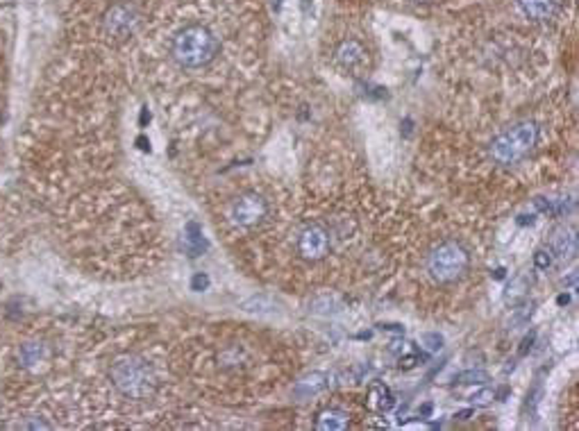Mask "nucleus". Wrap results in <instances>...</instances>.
Segmentation results:
<instances>
[{"instance_id":"obj_8","label":"nucleus","mask_w":579,"mask_h":431,"mask_svg":"<svg viewBox=\"0 0 579 431\" xmlns=\"http://www.w3.org/2000/svg\"><path fill=\"white\" fill-rule=\"evenodd\" d=\"M336 59L343 68H359L366 62V50L359 41H343L339 48H336Z\"/></svg>"},{"instance_id":"obj_1","label":"nucleus","mask_w":579,"mask_h":431,"mask_svg":"<svg viewBox=\"0 0 579 431\" xmlns=\"http://www.w3.org/2000/svg\"><path fill=\"white\" fill-rule=\"evenodd\" d=\"M221 50L219 39L205 25H187L170 41L173 59L184 68H203L214 62Z\"/></svg>"},{"instance_id":"obj_6","label":"nucleus","mask_w":579,"mask_h":431,"mask_svg":"<svg viewBox=\"0 0 579 431\" xmlns=\"http://www.w3.org/2000/svg\"><path fill=\"white\" fill-rule=\"evenodd\" d=\"M298 252L307 261H321L330 252V234L323 225H309L298 238Z\"/></svg>"},{"instance_id":"obj_11","label":"nucleus","mask_w":579,"mask_h":431,"mask_svg":"<svg viewBox=\"0 0 579 431\" xmlns=\"http://www.w3.org/2000/svg\"><path fill=\"white\" fill-rule=\"evenodd\" d=\"M393 395L388 391V386L384 384H373L368 388V409H373L377 413H386L393 409Z\"/></svg>"},{"instance_id":"obj_10","label":"nucleus","mask_w":579,"mask_h":431,"mask_svg":"<svg viewBox=\"0 0 579 431\" xmlns=\"http://www.w3.org/2000/svg\"><path fill=\"white\" fill-rule=\"evenodd\" d=\"M518 7L532 21H548L555 16V0H518Z\"/></svg>"},{"instance_id":"obj_2","label":"nucleus","mask_w":579,"mask_h":431,"mask_svg":"<svg viewBox=\"0 0 579 431\" xmlns=\"http://www.w3.org/2000/svg\"><path fill=\"white\" fill-rule=\"evenodd\" d=\"M111 382L127 398L143 400L157 388V375H154L152 366H148V361L139 357H127L116 361L114 368H111Z\"/></svg>"},{"instance_id":"obj_15","label":"nucleus","mask_w":579,"mask_h":431,"mask_svg":"<svg viewBox=\"0 0 579 431\" xmlns=\"http://www.w3.org/2000/svg\"><path fill=\"white\" fill-rule=\"evenodd\" d=\"M457 382L459 384H484V382H489V375L482 373V370H468V373H461L457 377Z\"/></svg>"},{"instance_id":"obj_12","label":"nucleus","mask_w":579,"mask_h":431,"mask_svg":"<svg viewBox=\"0 0 579 431\" xmlns=\"http://www.w3.org/2000/svg\"><path fill=\"white\" fill-rule=\"evenodd\" d=\"M348 427V413L341 409H327L316 420L318 431H343Z\"/></svg>"},{"instance_id":"obj_9","label":"nucleus","mask_w":579,"mask_h":431,"mask_svg":"<svg viewBox=\"0 0 579 431\" xmlns=\"http://www.w3.org/2000/svg\"><path fill=\"white\" fill-rule=\"evenodd\" d=\"M327 375H323V373H311V375H307V377H302L300 382L293 386V393H296V398H300V400H307V398H314V395H318V393H323L325 388H327Z\"/></svg>"},{"instance_id":"obj_4","label":"nucleus","mask_w":579,"mask_h":431,"mask_svg":"<svg viewBox=\"0 0 579 431\" xmlns=\"http://www.w3.org/2000/svg\"><path fill=\"white\" fill-rule=\"evenodd\" d=\"M468 252L457 241H445L431 250V254L427 257V270L436 282L450 284L468 270Z\"/></svg>"},{"instance_id":"obj_21","label":"nucleus","mask_w":579,"mask_h":431,"mask_svg":"<svg viewBox=\"0 0 579 431\" xmlns=\"http://www.w3.org/2000/svg\"><path fill=\"white\" fill-rule=\"evenodd\" d=\"M416 357H407V359H400V368H413L416 366Z\"/></svg>"},{"instance_id":"obj_3","label":"nucleus","mask_w":579,"mask_h":431,"mask_svg":"<svg viewBox=\"0 0 579 431\" xmlns=\"http://www.w3.org/2000/svg\"><path fill=\"white\" fill-rule=\"evenodd\" d=\"M537 141H539L537 123L525 120V123H518L495 136L493 143H491V157L500 166H511V163L521 161L525 154H530Z\"/></svg>"},{"instance_id":"obj_17","label":"nucleus","mask_w":579,"mask_h":431,"mask_svg":"<svg viewBox=\"0 0 579 431\" xmlns=\"http://www.w3.org/2000/svg\"><path fill=\"white\" fill-rule=\"evenodd\" d=\"M532 309H534V304H523V307L514 309V320H511V325H525L527 320H530Z\"/></svg>"},{"instance_id":"obj_19","label":"nucleus","mask_w":579,"mask_h":431,"mask_svg":"<svg viewBox=\"0 0 579 431\" xmlns=\"http://www.w3.org/2000/svg\"><path fill=\"white\" fill-rule=\"evenodd\" d=\"M550 263H552V257H550V252H546V250H539V252L534 254V266H537L539 270L550 268Z\"/></svg>"},{"instance_id":"obj_24","label":"nucleus","mask_w":579,"mask_h":431,"mask_svg":"<svg viewBox=\"0 0 579 431\" xmlns=\"http://www.w3.org/2000/svg\"><path fill=\"white\" fill-rule=\"evenodd\" d=\"M502 277H505V270L498 268V270H495V279H502Z\"/></svg>"},{"instance_id":"obj_13","label":"nucleus","mask_w":579,"mask_h":431,"mask_svg":"<svg viewBox=\"0 0 579 431\" xmlns=\"http://www.w3.org/2000/svg\"><path fill=\"white\" fill-rule=\"evenodd\" d=\"M555 252L561 257V259H573L577 254V236H575V231H570V229H559L557 231V236H555Z\"/></svg>"},{"instance_id":"obj_23","label":"nucleus","mask_w":579,"mask_h":431,"mask_svg":"<svg viewBox=\"0 0 579 431\" xmlns=\"http://www.w3.org/2000/svg\"><path fill=\"white\" fill-rule=\"evenodd\" d=\"M568 300H570L568 295H559V300H557V302H559V304H568Z\"/></svg>"},{"instance_id":"obj_22","label":"nucleus","mask_w":579,"mask_h":431,"mask_svg":"<svg viewBox=\"0 0 579 431\" xmlns=\"http://www.w3.org/2000/svg\"><path fill=\"white\" fill-rule=\"evenodd\" d=\"M532 343H534V334H530V336H527V339L523 341V348H521V355H525V352H527V350H530V348H532Z\"/></svg>"},{"instance_id":"obj_7","label":"nucleus","mask_w":579,"mask_h":431,"mask_svg":"<svg viewBox=\"0 0 579 431\" xmlns=\"http://www.w3.org/2000/svg\"><path fill=\"white\" fill-rule=\"evenodd\" d=\"M266 211H269V206H266V200L262 195L246 193L235 202V206H232V220H235L239 227H255L257 222H262Z\"/></svg>"},{"instance_id":"obj_5","label":"nucleus","mask_w":579,"mask_h":431,"mask_svg":"<svg viewBox=\"0 0 579 431\" xmlns=\"http://www.w3.org/2000/svg\"><path fill=\"white\" fill-rule=\"evenodd\" d=\"M102 23H105V32L109 37L127 39L129 34L136 30V25H139V12H136L132 5L118 3L114 7H109Z\"/></svg>"},{"instance_id":"obj_16","label":"nucleus","mask_w":579,"mask_h":431,"mask_svg":"<svg viewBox=\"0 0 579 431\" xmlns=\"http://www.w3.org/2000/svg\"><path fill=\"white\" fill-rule=\"evenodd\" d=\"M498 398V393L495 391H491V388H482V391H477L470 398V402L475 404V407H486V404H491Z\"/></svg>"},{"instance_id":"obj_25","label":"nucleus","mask_w":579,"mask_h":431,"mask_svg":"<svg viewBox=\"0 0 579 431\" xmlns=\"http://www.w3.org/2000/svg\"><path fill=\"white\" fill-rule=\"evenodd\" d=\"M468 416H470V411H461V413H459V416H457V418H459V420H466V418H468Z\"/></svg>"},{"instance_id":"obj_14","label":"nucleus","mask_w":579,"mask_h":431,"mask_svg":"<svg viewBox=\"0 0 579 431\" xmlns=\"http://www.w3.org/2000/svg\"><path fill=\"white\" fill-rule=\"evenodd\" d=\"M525 291H530V277H527V275H521V277H516L511 284H509L507 298L509 300H516V298L525 295Z\"/></svg>"},{"instance_id":"obj_18","label":"nucleus","mask_w":579,"mask_h":431,"mask_svg":"<svg viewBox=\"0 0 579 431\" xmlns=\"http://www.w3.org/2000/svg\"><path fill=\"white\" fill-rule=\"evenodd\" d=\"M422 345H425L427 350L436 352V350H441V345H443V336L441 334H425L422 336Z\"/></svg>"},{"instance_id":"obj_26","label":"nucleus","mask_w":579,"mask_h":431,"mask_svg":"<svg viewBox=\"0 0 579 431\" xmlns=\"http://www.w3.org/2000/svg\"><path fill=\"white\" fill-rule=\"evenodd\" d=\"M416 3H422V0H416Z\"/></svg>"},{"instance_id":"obj_20","label":"nucleus","mask_w":579,"mask_h":431,"mask_svg":"<svg viewBox=\"0 0 579 431\" xmlns=\"http://www.w3.org/2000/svg\"><path fill=\"white\" fill-rule=\"evenodd\" d=\"M191 286H193V291H203V288L209 286V279H207V275L198 273L196 277H193V282H191Z\"/></svg>"}]
</instances>
